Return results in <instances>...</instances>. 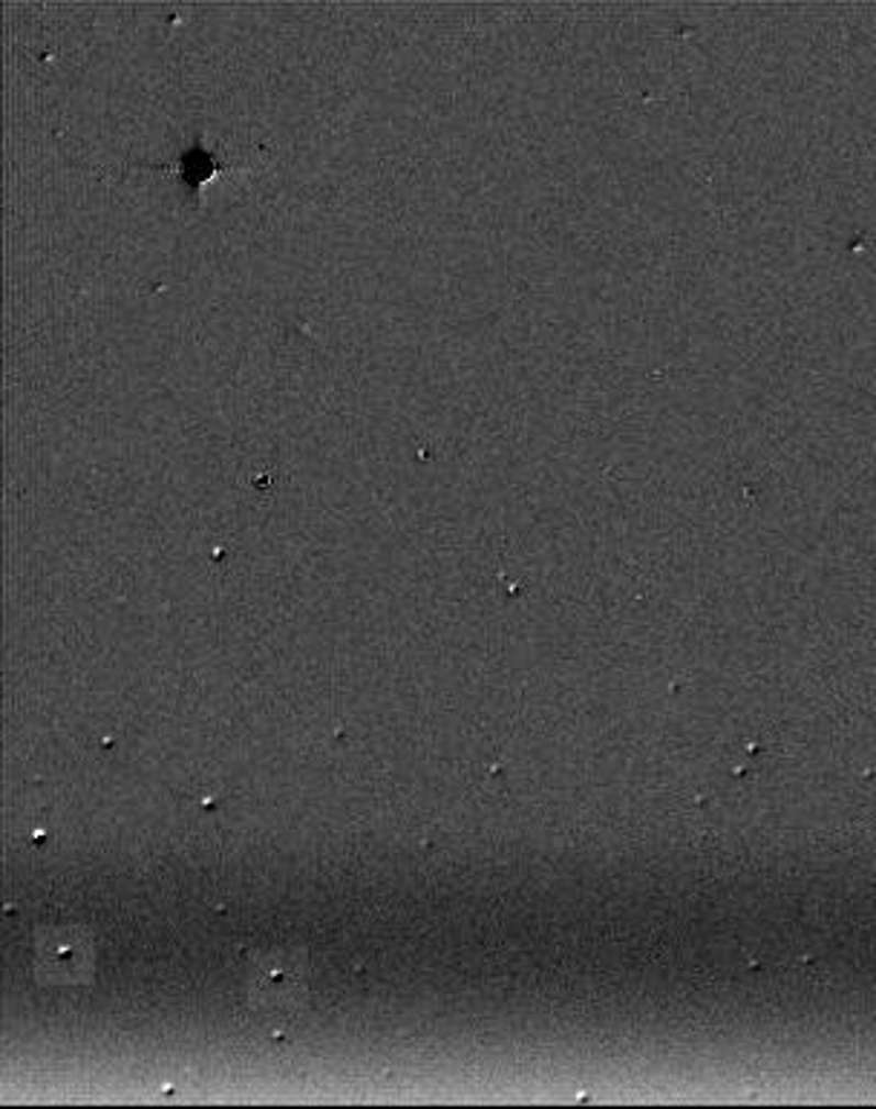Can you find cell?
<instances>
[{"instance_id": "cell-1", "label": "cell", "mask_w": 876, "mask_h": 1109, "mask_svg": "<svg viewBox=\"0 0 876 1109\" xmlns=\"http://www.w3.org/2000/svg\"><path fill=\"white\" fill-rule=\"evenodd\" d=\"M300 988H303V983H300V977L295 974V968H286L282 963L263 965V968H259L257 997L263 1006L271 1003V1009H286V1003L300 995Z\"/></svg>"}]
</instances>
